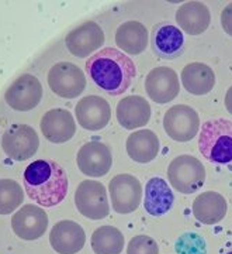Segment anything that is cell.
<instances>
[{
	"label": "cell",
	"instance_id": "obj_6",
	"mask_svg": "<svg viewBox=\"0 0 232 254\" xmlns=\"http://www.w3.org/2000/svg\"><path fill=\"white\" fill-rule=\"evenodd\" d=\"M75 205L85 218L92 220L107 218L110 206L106 187L93 180L82 181L75 192Z\"/></svg>",
	"mask_w": 232,
	"mask_h": 254
},
{
	"label": "cell",
	"instance_id": "obj_30",
	"mask_svg": "<svg viewBox=\"0 0 232 254\" xmlns=\"http://www.w3.org/2000/svg\"><path fill=\"white\" fill-rule=\"evenodd\" d=\"M221 26L224 31L232 37V1L228 6H225L221 13Z\"/></svg>",
	"mask_w": 232,
	"mask_h": 254
},
{
	"label": "cell",
	"instance_id": "obj_17",
	"mask_svg": "<svg viewBox=\"0 0 232 254\" xmlns=\"http://www.w3.org/2000/svg\"><path fill=\"white\" fill-rule=\"evenodd\" d=\"M40 128L48 141L54 144H62L75 136L76 122L69 110L55 108L48 110L43 116L40 122Z\"/></svg>",
	"mask_w": 232,
	"mask_h": 254
},
{
	"label": "cell",
	"instance_id": "obj_25",
	"mask_svg": "<svg viewBox=\"0 0 232 254\" xmlns=\"http://www.w3.org/2000/svg\"><path fill=\"white\" fill-rule=\"evenodd\" d=\"M148 30L141 21L128 20L118 26L116 31V43L121 51L130 55H139L148 47Z\"/></svg>",
	"mask_w": 232,
	"mask_h": 254
},
{
	"label": "cell",
	"instance_id": "obj_10",
	"mask_svg": "<svg viewBox=\"0 0 232 254\" xmlns=\"http://www.w3.org/2000/svg\"><path fill=\"white\" fill-rule=\"evenodd\" d=\"M43 85L31 73L18 76L4 93V100L9 108L17 112H28L40 105L43 99Z\"/></svg>",
	"mask_w": 232,
	"mask_h": 254
},
{
	"label": "cell",
	"instance_id": "obj_15",
	"mask_svg": "<svg viewBox=\"0 0 232 254\" xmlns=\"http://www.w3.org/2000/svg\"><path fill=\"white\" fill-rule=\"evenodd\" d=\"M145 91L155 103H169L180 92L178 73L169 66H156L145 79Z\"/></svg>",
	"mask_w": 232,
	"mask_h": 254
},
{
	"label": "cell",
	"instance_id": "obj_11",
	"mask_svg": "<svg viewBox=\"0 0 232 254\" xmlns=\"http://www.w3.org/2000/svg\"><path fill=\"white\" fill-rule=\"evenodd\" d=\"M68 51L73 57L86 58L104 44V31L96 21H86L73 28L65 38Z\"/></svg>",
	"mask_w": 232,
	"mask_h": 254
},
{
	"label": "cell",
	"instance_id": "obj_28",
	"mask_svg": "<svg viewBox=\"0 0 232 254\" xmlns=\"http://www.w3.org/2000/svg\"><path fill=\"white\" fill-rule=\"evenodd\" d=\"M178 254H207V245L204 237L193 232H186L175 243Z\"/></svg>",
	"mask_w": 232,
	"mask_h": 254
},
{
	"label": "cell",
	"instance_id": "obj_24",
	"mask_svg": "<svg viewBox=\"0 0 232 254\" xmlns=\"http://www.w3.org/2000/svg\"><path fill=\"white\" fill-rule=\"evenodd\" d=\"M183 88L196 96H203L213 91L215 85V73L211 66L203 63H191L183 68L180 73Z\"/></svg>",
	"mask_w": 232,
	"mask_h": 254
},
{
	"label": "cell",
	"instance_id": "obj_12",
	"mask_svg": "<svg viewBox=\"0 0 232 254\" xmlns=\"http://www.w3.org/2000/svg\"><path fill=\"white\" fill-rule=\"evenodd\" d=\"M78 167L82 173L92 178L104 177L111 170L113 154L107 144L101 141H89L78 151Z\"/></svg>",
	"mask_w": 232,
	"mask_h": 254
},
{
	"label": "cell",
	"instance_id": "obj_27",
	"mask_svg": "<svg viewBox=\"0 0 232 254\" xmlns=\"http://www.w3.org/2000/svg\"><path fill=\"white\" fill-rule=\"evenodd\" d=\"M24 200V190L14 180H0V215L13 213Z\"/></svg>",
	"mask_w": 232,
	"mask_h": 254
},
{
	"label": "cell",
	"instance_id": "obj_20",
	"mask_svg": "<svg viewBox=\"0 0 232 254\" xmlns=\"http://www.w3.org/2000/svg\"><path fill=\"white\" fill-rule=\"evenodd\" d=\"M117 120L127 130H135L148 125L151 119V106L148 100L133 95L121 99L117 105Z\"/></svg>",
	"mask_w": 232,
	"mask_h": 254
},
{
	"label": "cell",
	"instance_id": "obj_3",
	"mask_svg": "<svg viewBox=\"0 0 232 254\" xmlns=\"http://www.w3.org/2000/svg\"><path fill=\"white\" fill-rule=\"evenodd\" d=\"M198 150L213 164L232 163V122L223 118L211 119L201 125Z\"/></svg>",
	"mask_w": 232,
	"mask_h": 254
},
{
	"label": "cell",
	"instance_id": "obj_18",
	"mask_svg": "<svg viewBox=\"0 0 232 254\" xmlns=\"http://www.w3.org/2000/svg\"><path fill=\"white\" fill-rule=\"evenodd\" d=\"M49 243L58 254H76L86 243L83 227L73 220H61L49 232Z\"/></svg>",
	"mask_w": 232,
	"mask_h": 254
},
{
	"label": "cell",
	"instance_id": "obj_9",
	"mask_svg": "<svg viewBox=\"0 0 232 254\" xmlns=\"http://www.w3.org/2000/svg\"><path fill=\"white\" fill-rule=\"evenodd\" d=\"M163 128L172 140L187 143L200 130L198 113L187 105H175L163 116Z\"/></svg>",
	"mask_w": 232,
	"mask_h": 254
},
{
	"label": "cell",
	"instance_id": "obj_2",
	"mask_svg": "<svg viewBox=\"0 0 232 254\" xmlns=\"http://www.w3.org/2000/svg\"><path fill=\"white\" fill-rule=\"evenodd\" d=\"M27 195L40 206L51 208L62 202L69 190L68 174L52 160H36L27 165L23 175Z\"/></svg>",
	"mask_w": 232,
	"mask_h": 254
},
{
	"label": "cell",
	"instance_id": "obj_21",
	"mask_svg": "<svg viewBox=\"0 0 232 254\" xmlns=\"http://www.w3.org/2000/svg\"><path fill=\"white\" fill-rule=\"evenodd\" d=\"M178 26L188 36H200L210 26V10L201 1H186L176 11Z\"/></svg>",
	"mask_w": 232,
	"mask_h": 254
},
{
	"label": "cell",
	"instance_id": "obj_8",
	"mask_svg": "<svg viewBox=\"0 0 232 254\" xmlns=\"http://www.w3.org/2000/svg\"><path fill=\"white\" fill-rule=\"evenodd\" d=\"M38 147V134L28 125H11L1 137V148L4 154L14 161H26L31 158Z\"/></svg>",
	"mask_w": 232,
	"mask_h": 254
},
{
	"label": "cell",
	"instance_id": "obj_31",
	"mask_svg": "<svg viewBox=\"0 0 232 254\" xmlns=\"http://www.w3.org/2000/svg\"><path fill=\"white\" fill-rule=\"evenodd\" d=\"M225 108L228 110V113L232 115V86L225 93Z\"/></svg>",
	"mask_w": 232,
	"mask_h": 254
},
{
	"label": "cell",
	"instance_id": "obj_29",
	"mask_svg": "<svg viewBox=\"0 0 232 254\" xmlns=\"http://www.w3.org/2000/svg\"><path fill=\"white\" fill-rule=\"evenodd\" d=\"M127 254H159V246L151 236L138 235L130 240Z\"/></svg>",
	"mask_w": 232,
	"mask_h": 254
},
{
	"label": "cell",
	"instance_id": "obj_1",
	"mask_svg": "<svg viewBox=\"0 0 232 254\" xmlns=\"http://www.w3.org/2000/svg\"><path fill=\"white\" fill-rule=\"evenodd\" d=\"M86 72L100 89L118 96L130 89L137 75L134 61L123 51L107 47L88 58Z\"/></svg>",
	"mask_w": 232,
	"mask_h": 254
},
{
	"label": "cell",
	"instance_id": "obj_5",
	"mask_svg": "<svg viewBox=\"0 0 232 254\" xmlns=\"http://www.w3.org/2000/svg\"><path fill=\"white\" fill-rule=\"evenodd\" d=\"M48 85L56 96L75 99L86 88V76L78 65L66 61L56 63L48 72Z\"/></svg>",
	"mask_w": 232,
	"mask_h": 254
},
{
	"label": "cell",
	"instance_id": "obj_32",
	"mask_svg": "<svg viewBox=\"0 0 232 254\" xmlns=\"http://www.w3.org/2000/svg\"><path fill=\"white\" fill-rule=\"evenodd\" d=\"M225 254H232V249H230V250H228Z\"/></svg>",
	"mask_w": 232,
	"mask_h": 254
},
{
	"label": "cell",
	"instance_id": "obj_16",
	"mask_svg": "<svg viewBox=\"0 0 232 254\" xmlns=\"http://www.w3.org/2000/svg\"><path fill=\"white\" fill-rule=\"evenodd\" d=\"M76 120L85 130L98 131L107 126L111 119V108L101 96L90 95L82 98L75 108Z\"/></svg>",
	"mask_w": 232,
	"mask_h": 254
},
{
	"label": "cell",
	"instance_id": "obj_26",
	"mask_svg": "<svg viewBox=\"0 0 232 254\" xmlns=\"http://www.w3.org/2000/svg\"><path fill=\"white\" fill-rule=\"evenodd\" d=\"M90 245L96 254H121L125 239L117 227L100 226L93 232Z\"/></svg>",
	"mask_w": 232,
	"mask_h": 254
},
{
	"label": "cell",
	"instance_id": "obj_7",
	"mask_svg": "<svg viewBox=\"0 0 232 254\" xmlns=\"http://www.w3.org/2000/svg\"><path fill=\"white\" fill-rule=\"evenodd\" d=\"M110 199L114 212L128 215L135 212L141 205L142 185L139 180L131 174H120L110 181Z\"/></svg>",
	"mask_w": 232,
	"mask_h": 254
},
{
	"label": "cell",
	"instance_id": "obj_22",
	"mask_svg": "<svg viewBox=\"0 0 232 254\" xmlns=\"http://www.w3.org/2000/svg\"><path fill=\"white\" fill-rule=\"evenodd\" d=\"M175 202L172 188L161 177H153L145 185L143 208L152 216H162L168 213Z\"/></svg>",
	"mask_w": 232,
	"mask_h": 254
},
{
	"label": "cell",
	"instance_id": "obj_19",
	"mask_svg": "<svg viewBox=\"0 0 232 254\" xmlns=\"http://www.w3.org/2000/svg\"><path fill=\"white\" fill-rule=\"evenodd\" d=\"M193 216L203 225L213 226L227 216L228 203L221 193L215 190H207L197 196L193 202Z\"/></svg>",
	"mask_w": 232,
	"mask_h": 254
},
{
	"label": "cell",
	"instance_id": "obj_23",
	"mask_svg": "<svg viewBox=\"0 0 232 254\" xmlns=\"http://www.w3.org/2000/svg\"><path fill=\"white\" fill-rule=\"evenodd\" d=\"M125 148L133 161L146 164L156 158L161 150V141L152 130L143 128V130H137L128 136Z\"/></svg>",
	"mask_w": 232,
	"mask_h": 254
},
{
	"label": "cell",
	"instance_id": "obj_4",
	"mask_svg": "<svg viewBox=\"0 0 232 254\" xmlns=\"http://www.w3.org/2000/svg\"><path fill=\"white\" fill-rule=\"evenodd\" d=\"M168 180L170 182V187H173L180 193H194L204 185V165L193 155H179L169 164Z\"/></svg>",
	"mask_w": 232,
	"mask_h": 254
},
{
	"label": "cell",
	"instance_id": "obj_13",
	"mask_svg": "<svg viewBox=\"0 0 232 254\" xmlns=\"http://www.w3.org/2000/svg\"><path fill=\"white\" fill-rule=\"evenodd\" d=\"M151 48L153 54L159 58L175 60L185 53V36L180 28L168 21H162L152 28Z\"/></svg>",
	"mask_w": 232,
	"mask_h": 254
},
{
	"label": "cell",
	"instance_id": "obj_14",
	"mask_svg": "<svg viewBox=\"0 0 232 254\" xmlns=\"http://www.w3.org/2000/svg\"><path fill=\"white\" fill-rule=\"evenodd\" d=\"M11 229L23 240H37L48 229V215L41 206L24 205L13 215Z\"/></svg>",
	"mask_w": 232,
	"mask_h": 254
}]
</instances>
